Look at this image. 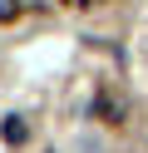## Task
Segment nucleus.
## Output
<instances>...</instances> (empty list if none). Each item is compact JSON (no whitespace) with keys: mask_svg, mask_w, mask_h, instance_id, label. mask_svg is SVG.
<instances>
[{"mask_svg":"<svg viewBox=\"0 0 148 153\" xmlns=\"http://www.w3.org/2000/svg\"><path fill=\"white\" fill-rule=\"evenodd\" d=\"M0 138H5V143H25L30 138V123L25 119H5V123H0Z\"/></svg>","mask_w":148,"mask_h":153,"instance_id":"f257e3e1","label":"nucleus"},{"mask_svg":"<svg viewBox=\"0 0 148 153\" xmlns=\"http://www.w3.org/2000/svg\"><path fill=\"white\" fill-rule=\"evenodd\" d=\"M15 15H20V5H15V0H0V20H15Z\"/></svg>","mask_w":148,"mask_h":153,"instance_id":"f03ea898","label":"nucleus"}]
</instances>
